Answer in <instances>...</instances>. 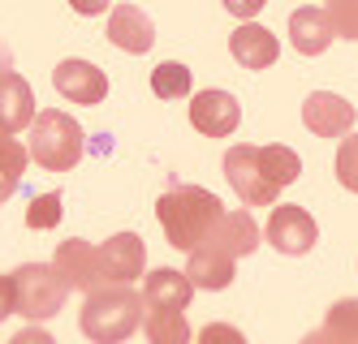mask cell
<instances>
[{"label": "cell", "instance_id": "6", "mask_svg": "<svg viewBox=\"0 0 358 344\" xmlns=\"http://www.w3.org/2000/svg\"><path fill=\"white\" fill-rule=\"evenodd\" d=\"M190 125L208 138H229L242 125V103L229 91H199L190 103Z\"/></svg>", "mask_w": 358, "mask_h": 344}, {"label": "cell", "instance_id": "18", "mask_svg": "<svg viewBox=\"0 0 358 344\" xmlns=\"http://www.w3.org/2000/svg\"><path fill=\"white\" fill-rule=\"evenodd\" d=\"M302 344H358V297L337 301L315 331L302 336Z\"/></svg>", "mask_w": 358, "mask_h": 344}, {"label": "cell", "instance_id": "25", "mask_svg": "<svg viewBox=\"0 0 358 344\" xmlns=\"http://www.w3.org/2000/svg\"><path fill=\"white\" fill-rule=\"evenodd\" d=\"M337 181L350 194H358V134H350L337 151Z\"/></svg>", "mask_w": 358, "mask_h": 344}, {"label": "cell", "instance_id": "4", "mask_svg": "<svg viewBox=\"0 0 358 344\" xmlns=\"http://www.w3.org/2000/svg\"><path fill=\"white\" fill-rule=\"evenodd\" d=\"M31 160L43 164L48 172H69V168H78L83 160V125L57 112V108H48L35 117L31 125Z\"/></svg>", "mask_w": 358, "mask_h": 344}, {"label": "cell", "instance_id": "23", "mask_svg": "<svg viewBox=\"0 0 358 344\" xmlns=\"http://www.w3.org/2000/svg\"><path fill=\"white\" fill-rule=\"evenodd\" d=\"M61 202H65V198H61V190L39 194V198L31 202V211H27V224H31V228H39V232H43V228H57V224H61Z\"/></svg>", "mask_w": 358, "mask_h": 344}, {"label": "cell", "instance_id": "27", "mask_svg": "<svg viewBox=\"0 0 358 344\" xmlns=\"http://www.w3.org/2000/svg\"><path fill=\"white\" fill-rule=\"evenodd\" d=\"M9 314H17V284H13V276H0V323Z\"/></svg>", "mask_w": 358, "mask_h": 344}, {"label": "cell", "instance_id": "20", "mask_svg": "<svg viewBox=\"0 0 358 344\" xmlns=\"http://www.w3.org/2000/svg\"><path fill=\"white\" fill-rule=\"evenodd\" d=\"M143 331H147V344H190V323L173 306H147Z\"/></svg>", "mask_w": 358, "mask_h": 344}, {"label": "cell", "instance_id": "17", "mask_svg": "<svg viewBox=\"0 0 358 344\" xmlns=\"http://www.w3.org/2000/svg\"><path fill=\"white\" fill-rule=\"evenodd\" d=\"M194 297V284L186 271H177V267H156L147 276L143 284V306H173V310H186Z\"/></svg>", "mask_w": 358, "mask_h": 344}, {"label": "cell", "instance_id": "16", "mask_svg": "<svg viewBox=\"0 0 358 344\" xmlns=\"http://www.w3.org/2000/svg\"><path fill=\"white\" fill-rule=\"evenodd\" d=\"M35 95H31V82L22 73H5L0 77V129L5 134H17V129L35 125Z\"/></svg>", "mask_w": 358, "mask_h": 344}, {"label": "cell", "instance_id": "11", "mask_svg": "<svg viewBox=\"0 0 358 344\" xmlns=\"http://www.w3.org/2000/svg\"><path fill=\"white\" fill-rule=\"evenodd\" d=\"M57 267H61V276L69 280V288H78V293H95L99 284H108L104 280V267H99V246H91V241H61V250H57Z\"/></svg>", "mask_w": 358, "mask_h": 344}, {"label": "cell", "instance_id": "31", "mask_svg": "<svg viewBox=\"0 0 358 344\" xmlns=\"http://www.w3.org/2000/svg\"><path fill=\"white\" fill-rule=\"evenodd\" d=\"M5 73H13V52L5 47V39H0V77Z\"/></svg>", "mask_w": 358, "mask_h": 344}, {"label": "cell", "instance_id": "9", "mask_svg": "<svg viewBox=\"0 0 358 344\" xmlns=\"http://www.w3.org/2000/svg\"><path fill=\"white\" fill-rule=\"evenodd\" d=\"M99 267H104L108 284H130L147 271V246L138 241V232H117L99 246Z\"/></svg>", "mask_w": 358, "mask_h": 344}, {"label": "cell", "instance_id": "1", "mask_svg": "<svg viewBox=\"0 0 358 344\" xmlns=\"http://www.w3.org/2000/svg\"><path fill=\"white\" fill-rule=\"evenodd\" d=\"M224 177L246 207H272L280 198V190L302 177V160H298V151L280 147V142H272V147L242 142V147H229Z\"/></svg>", "mask_w": 358, "mask_h": 344}, {"label": "cell", "instance_id": "24", "mask_svg": "<svg viewBox=\"0 0 358 344\" xmlns=\"http://www.w3.org/2000/svg\"><path fill=\"white\" fill-rule=\"evenodd\" d=\"M328 17H332V31L341 39L358 43V0H328Z\"/></svg>", "mask_w": 358, "mask_h": 344}, {"label": "cell", "instance_id": "3", "mask_svg": "<svg viewBox=\"0 0 358 344\" xmlns=\"http://www.w3.org/2000/svg\"><path fill=\"white\" fill-rule=\"evenodd\" d=\"M143 323V297L130 284H99L95 293H87L78 331L91 344H125Z\"/></svg>", "mask_w": 358, "mask_h": 344}, {"label": "cell", "instance_id": "2", "mask_svg": "<svg viewBox=\"0 0 358 344\" xmlns=\"http://www.w3.org/2000/svg\"><path fill=\"white\" fill-rule=\"evenodd\" d=\"M156 216L164 224V237L173 250H199L203 237H208L216 224H220V198L212 190H203V185H173V190L160 194L156 202Z\"/></svg>", "mask_w": 358, "mask_h": 344}, {"label": "cell", "instance_id": "28", "mask_svg": "<svg viewBox=\"0 0 358 344\" xmlns=\"http://www.w3.org/2000/svg\"><path fill=\"white\" fill-rule=\"evenodd\" d=\"M264 5H268V0H224V9L234 13V17H255Z\"/></svg>", "mask_w": 358, "mask_h": 344}, {"label": "cell", "instance_id": "5", "mask_svg": "<svg viewBox=\"0 0 358 344\" xmlns=\"http://www.w3.org/2000/svg\"><path fill=\"white\" fill-rule=\"evenodd\" d=\"M13 284H17V314L31 323L61 314L69 297V280L61 276L57 262H27V267L13 271Z\"/></svg>", "mask_w": 358, "mask_h": 344}, {"label": "cell", "instance_id": "22", "mask_svg": "<svg viewBox=\"0 0 358 344\" xmlns=\"http://www.w3.org/2000/svg\"><path fill=\"white\" fill-rule=\"evenodd\" d=\"M151 91L160 99H186L190 95V69L182 61H164L151 69Z\"/></svg>", "mask_w": 358, "mask_h": 344}, {"label": "cell", "instance_id": "26", "mask_svg": "<svg viewBox=\"0 0 358 344\" xmlns=\"http://www.w3.org/2000/svg\"><path fill=\"white\" fill-rule=\"evenodd\" d=\"M194 344H246V336L238 327H229V323H208V327L199 331Z\"/></svg>", "mask_w": 358, "mask_h": 344}, {"label": "cell", "instance_id": "19", "mask_svg": "<svg viewBox=\"0 0 358 344\" xmlns=\"http://www.w3.org/2000/svg\"><path fill=\"white\" fill-rule=\"evenodd\" d=\"M234 267H238L234 258H224V254H216V250H203V246H199V250H190L186 276H190V284H194V288L220 293V288L234 284Z\"/></svg>", "mask_w": 358, "mask_h": 344}, {"label": "cell", "instance_id": "21", "mask_svg": "<svg viewBox=\"0 0 358 344\" xmlns=\"http://www.w3.org/2000/svg\"><path fill=\"white\" fill-rule=\"evenodd\" d=\"M27 164H31V147H22L13 134L0 129V207L13 198V190L27 177Z\"/></svg>", "mask_w": 358, "mask_h": 344}, {"label": "cell", "instance_id": "29", "mask_svg": "<svg viewBox=\"0 0 358 344\" xmlns=\"http://www.w3.org/2000/svg\"><path fill=\"white\" fill-rule=\"evenodd\" d=\"M9 344H57V340L48 336L43 327H27V331H17V336H13Z\"/></svg>", "mask_w": 358, "mask_h": 344}, {"label": "cell", "instance_id": "13", "mask_svg": "<svg viewBox=\"0 0 358 344\" xmlns=\"http://www.w3.org/2000/svg\"><path fill=\"white\" fill-rule=\"evenodd\" d=\"M108 43L130 52V57H143L156 43V26H151V17L138 5H117L108 13Z\"/></svg>", "mask_w": 358, "mask_h": 344}, {"label": "cell", "instance_id": "10", "mask_svg": "<svg viewBox=\"0 0 358 344\" xmlns=\"http://www.w3.org/2000/svg\"><path fill=\"white\" fill-rule=\"evenodd\" d=\"M302 125L320 138H345L354 129V103H345L332 91H315L302 103Z\"/></svg>", "mask_w": 358, "mask_h": 344}, {"label": "cell", "instance_id": "7", "mask_svg": "<svg viewBox=\"0 0 358 344\" xmlns=\"http://www.w3.org/2000/svg\"><path fill=\"white\" fill-rule=\"evenodd\" d=\"M264 237H268L280 254H294L298 258V254H306V250L320 241V228L311 220V211H302V207H276Z\"/></svg>", "mask_w": 358, "mask_h": 344}, {"label": "cell", "instance_id": "8", "mask_svg": "<svg viewBox=\"0 0 358 344\" xmlns=\"http://www.w3.org/2000/svg\"><path fill=\"white\" fill-rule=\"evenodd\" d=\"M255 246H259V224H255L250 211H224L220 224L203 237V250H216V254L234 258V262L255 254Z\"/></svg>", "mask_w": 358, "mask_h": 344}, {"label": "cell", "instance_id": "30", "mask_svg": "<svg viewBox=\"0 0 358 344\" xmlns=\"http://www.w3.org/2000/svg\"><path fill=\"white\" fill-rule=\"evenodd\" d=\"M69 5H73V9H78L83 17H95V13H104V9L113 5V0H69Z\"/></svg>", "mask_w": 358, "mask_h": 344}, {"label": "cell", "instance_id": "12", "mask_svg": "<svg viewBox=\"0 0 358 344\" xmlns=\"http://www.w3.org/2000/svg\"><path fill=\"white\" fill-rule=\"evenodd\" d=\"M52 82L69 103H104L108 99V77L91 61H61L52 69Z\"/></svg>", "mask_w": 358, "mask_h": 344}, {"label": "cell", "instance_id": "14", "mask_svg": "<svg viewBox=\"0 0 358 344\" xmlns=\"http://www.w3.org/2000/svg\"><path fill=\"white\" fill-rule=\"evenodd\" d=\"M332 39H337V31H332L328 9H320V5H302V9L289 13V43L302 52V57H324Z\"/></svg>", "mask_w": 358, "mask_h": 344}, {"label": "cell", "instance_id": "15", "mask_svg": "<svg viewBox=\"0 0 358 344\" xmlns=\"http://www.w3.org/2000/svg\"><path fill=\"white\" fill-rule=\"evenodd\" d=\"M229 52H234V61H238L242 69H268V65H276V57H280V43H276V35L268 31V26L242 22L238 31L229 35Z\"/></svg>", "mask_w": 358, "mask_h": 344}]
</instances>
